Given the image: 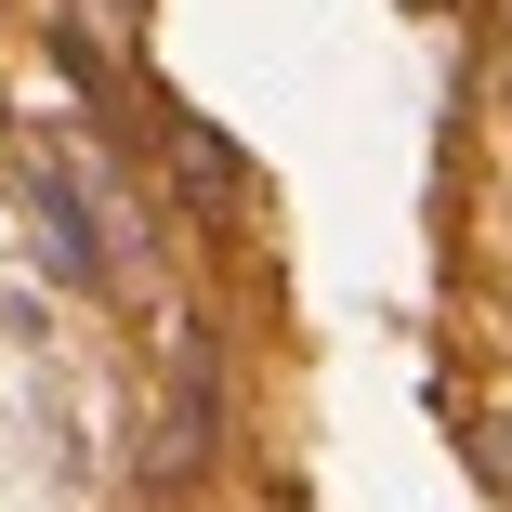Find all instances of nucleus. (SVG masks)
Instances as JSON below:
<instances>
[{
    "label": "nucleus",
    "mask_w": 512,
    "mask_h": 512,
    "mask_svg": "<svg viewBox=\"0 0 512 512\" xmlns=\"http://www.w3.org/2000/svg\"><path fill=\"white\" fill-rule=\"evenodd\" d=\"M171 171H184L197 211H237V197H250V171H237V145H224L211 119H171Z\"/></svg>",
    "instance_id": "f03ea898"
},
{
    "label": "nucleus",
    "mask_w": 512,
    "mask_h": 512,
    "mask_svg": "<svg viewBox=\"0 0 512 512\" xmlns=\"http://www.w3.org/2000/svg\"><path fill=\"white\" fill-rule=\"evenodd\" d=\"M460 460H473V473H486V499L512 512V421H473V434H460Z\"/></svg>",
    "instance_id": "7ed1b4c3"
},
{
    "label": "nucleus",
    "mask_w": 512,
    "mask_h": 512,
    "mask_svg": "<svg viewBox=\"0 0 512 512\" xmlns=\"http://www.w3.org/2000/svg\"><path fill=\"white\" fill-rule=\"evenodd\" d=\"M211 460H224V329L184 316V329H171V394H158V421H145V447H132V486H145V499H184Z\"/></svg>",
    "instance_id": "f257e3e1"
},
{
    "label": "nucleus",
    "mask_w": 512,
    "mask_h": 512,
    "mask_svg": "<svg viewBox=\"0 0 512 512\" xmlns=\"http://www.w3.org/2000/svg\"><path fill=\"white\" fill-rule=\"evenodd\" d=\"M407 14H460V0H407Z\"/></svg>",
    "instance_id": "423d86ee"
},
{
    "label": "nucleus",
    "mask_w": 512,
    "mask_h": 512,
    "mask_svg": "<svg viewBox=\"0 0 512 512\" xmlns=\"http://www.w3.org/2000/svg\"><path fill=\"white\" fill-rule=\"evenodd\" d=\"M79 14H92V27H145V0H79Z\"/></svg>",
    "instance_id": "39448f33"
},
{
    "label": "nucleus",
    "mask_w": 512,
    "mask_h": 512,
    "mask_svg": "<svg viewBox=\"0 0 512 512\" xmlns=\"http://www.w3.org/2000/svg\"><path fill=\"white\" fill-rule=\"evenodd\" d=\"M486 92H499V119H512V0L486 14Z\"/></svg>",
    "instance_id": "20e7f679"
}]
</instances>
